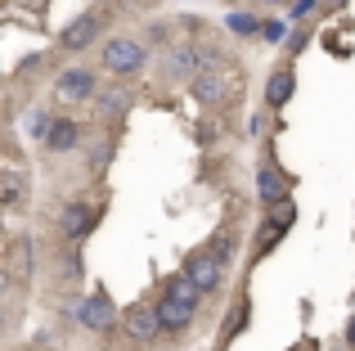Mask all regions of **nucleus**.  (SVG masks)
Wrapping results in <instances>:
<instances>
[{
    "mask_svg": "<svg viewBox=\"0 0 355 351\" xmlns=\"http://www.w3.org/2000/svg\"><path fill=\"white\" fill-rule=\"evenodd\" d=\"M41 135H45V149H54V153L72 149V144L81 140V135H77V122H50Z\"/></svg>",
    "mask_w": 355,
    "mask_h": 351,
    "instance_id": "obj_10",
    "label": "nucleus"
},
{
    "mask_svg": "<svg viewBox=\"0 0 355 351\" xmlns=\"http://www.w3.org/2000/svg\"><path fill=\"white\" fill-rule=\"evenodd\" d=\"M284 194H288V180L275 167H266V171H261V198H266V203H284Z\"/></svg>",
    "mask_w": 355,
    "mask_h": 351,
    "instance_id": "obj_14",
    "label": "nucleus"
},
{
    "mask_svg": "<svg viewBox=\"0 0 355 351\" xmlns=\"http://www.w3.org/2000/svg\"><path fill=\"white\" fill-rule=\"evenodd\" d=\"M81 325H86V329H99V334H104V329H113L117 325L113 302H108L104 293H90V298L81 302Z\"/></svg>",
    "mask_w": 355,
    "mask_h": 351,
    "instance_id": "obj_4",
    "label": "nucleus"
},
{
    "mask_svg": "<svg viewBox=\"0 0 355 351\" xmlns=\"http://www.w3.org/2000/svg\"><path fill=\"white\" fill-rule=\"evenodd\" d=\"M211 252H216V262H225V266H230V239H225V234H216V239H211Z\"/></svg>",
    "mask_w": 355,
    "mask_h": 351,
    "instance_id": "obj_18",
    "label": "nucleus"
},
{
    "mask_svg": "<svg viewBox=\"0 0 355 351\" xmlns=\"http://www.w3.org/2000/svg\"><path fill=\"white\" fill-rule=\"evenodd\" d=\"M225 23H230V32H239V36H257L261 32V18L257 14H230Z\"/></svg>",
    "mask_w": 355,
    "mask_h": 351,
    "instance_id": "obj_16",
    "label": "nucleus"
},
{
    "mask_svg": "<svg viewBox=\"0 0 355 351\" xmlns=\"http://www.w3.org/2000/svg\"><path fill=\"white\" fill-rule=\"evenodd\" d=\"M121 320H126V334L135 338V343H153V338L162 334V325H157V311H153V307H130Z\"/></svg>",
    "mask_w": 355,
    "mask_h": 351,
    "instance_id": "obj_5",
    "label": "nucleus"
},
{
    "mask_svg": "<svg viewBox=\"0 0 355 351\" xmlns=\"http://www.w3.org/2000/svg\"><path fill=\"white\" fill-rule=\"evenodd\" d=\"M166 298H175V302H189V307H198L202 289L189 280V275H171V284H166Z\"/></svg>",
    "mask_w": 355,
    "mask_h": 351,
    "instance_id": "obj_12",
    "label": "nucleus"
},
{
    "mask_svg": "<svg viewBox=\"0 0 355 351\" xmlns=\"http://www.w3.org/2000/svg\"><path fill=\"white\" fill-rule=\"evenodd\" d=\"M202 68V54L198 50H175L171 59H166V72H171L175 81H184V77H193V72Z\"/></svg>",
    "mask_w": 355,
    "mask_h": 351,
    "instance_id": "obj_11",
    "label": "nucleus"
},
{
    "mask_svg": "<svg viewBox=\"0 0 355 351\" xmlns=\"http://www.w3.org/2000/svg\"><path fill=\"white\" fill-rule=\"evenodd\" d=\"M130 108V90H104L99 95V117H121Z\"/></svg>",
    "mask_w": 355,
    "mask_h": 351,
    "instance_id": "obj_15",
    "label": "nucleus"
},
{
    "mask_svg": "<svg viewBox=\"0 0 355 351\" xmlns=\"http://www.w3.org/2000/svg\"><path fill=\"white\" fill-rule=\"evenodd\" d=\"M59 95L63 99H90V95H95V77L81 72V68H68L59 77Z\"/></svg>",
    "mask_w": 355,
    "mask_h": 351,
    "instance_id": "obj_8",
    "label": "nucleus"
},
{
    "mask_svg": "<svg viewBox=\"0 0 355 351\" xmlns=\"http://www.w3.org/2000/svg\"><path fill=\"white\" fill-rule=\"evenodd\" d=\"M266 99H270V104H288V99H293V72H275V77H270V86H266Z\"/></svg>",
    "mask_w": 355,
    "mask_h": 351,
    "instance_id": "obj_13",
    "label": "nucleus"
},
{
    "mask_svg": "<svg viewBox=\"0 0 355 351\" xmlns=\"http://www.w3.org/2000/svg\"><path fill=\"white\" fill-rule=\"evenodd\" d=\"M153 311H157V325H162V329H184V325L193 320V311H198V307H189V302H175V298H162Z\"/></svg>",
    "mask_w": 355,
    "mask_h": 351,
    "instance_id": "obj_7",
    "label": "nucleus"
},
{
    "mask_svg": "<svg viewBox=\"0 0 355 351\" xmlns=\"http://www.w3.org/2000/svg\"><path fill=\"white\" fill-rule=\"evenodd\" d=\"M184 275H189L198 289H216L220 275H225V262H216V252H211V248H202V252H193L189 262H184Z\"/></svg>",
    "mask_w": 355,
    "mask_h": 351,
    "instance_id": "obj_3",
    "label": "nucleus"
},
{
    "mask_svg": "<svg viewBox=\"0 0 355 351\" xmlns=\"http://www.w3.org/2000/svg\"><path fill=\"white\" fill-rule=\"evenodd\" d=\"M189 81H193V99H198V104H225L230 90H234V77H225V72H220L216 63L198 68Z\"/></svg>",
    "mask_w": 355,
    "mask_h": 351,
    "instance_id": "obj_2",
    "label": "nucleus"
},
{
    "mask_svg": "<svg viewBox=\"0 0 355 351\" xmlns=\"http://www.w3.org/2000/svg\"><path fill=\"white\" fill-rule=\"evenodd\" d=\"M104 68L117 72V77H130V72L144 68V45L130 41V36H113V41L104 45Z\"/></svg>",
    "mask_w": 355,
    "mask_h": 351,
    "instance_id": "obj_1",
    "label": "nucleus"
},
{
    "mask_svg": "<svg viewBox=\"0 0 355 351\" xmlns=\"http://www.w3.org/2000/svg\"><path fill=\"white\" fill-rule=\"evenodd\" d=\"M95 36H99V18H95V14H81L72 27H63L59 45H63V50H86V45L95 41Z\"/></svg>",
    "mask_w": 355,
    "mask_h": 351,
    "instance_id": "obj_6",
    "label": "nucleus"
},
{
    "mask_svg": "<svg viewBox=\"0 0 355 351\" xmlns=\"http://www.w3.org/2000/svg\"><path fill=\"white\" fill-rule=\"evenodd\" d=\"M257 36H266V41H284V36H288V23H279V18H275V23H261Z\"/></svg>",
    "mask_w": 355,
    "mask_h": 351,
    "instance_id": "obj_17",
    "label": "nucleus"
},
{
    "mask_svg": "<svg viewBox=\"0 0 355 351\" xmlns=\"http://www.w3.org/2000/svg\"><path fill=\"white\" fill-rule=\"evenodd\" d=\"M90 225H95L90 203H68V207H63V234H68V239H81Z\"/></svg>",
    "mask_w": 355,
    "mask_h": 351,
    "instance_id": "obj_9",
    "label": "nucleus"
},
{
    "mask_svg": "<svg viewBox=\"0 0 355 351\" xmlns=\"http://www.w3.org/2000/svg\"><path fill=\"white\" fill-rule=\"evenodd\" d=\"M347 343H351V347H355V316H351V320H347Z\"/></svg>",
    "mask_w": 355,
    "mask_h": 351,
    "instance_id": "obj_20",
    "label": "nucleus"
},
{
    "mask_svg": "<svg viewBox=\"0 0 355 351\" xmlns=\"http://www.w3.org/2000/svg\"><path fill=\"white\" fill-rule=\"evenodd\" d=\"M108 153H113V149H108V144H104V149H95V153H90V167L99 171V167H104V162H108Z\"/></svg>",
    "mask_w": 355,
    "mask_h": 351,
    "instance_id": "obj_19",
    "label": "nucleus"
},
{
    "mask_svg": "<svg viewBox=\"0 0 355 351\" xmlns=\"http://www.w3.org/2000/svg\"><path fill=\"white\" fill-rule=\"evenodd\" d=\"M270 5H279V0H270Z\"/></svg>",
    "mask_w": 355,
    "mask_h": 351,
    "instance_id": "obj_21",
    "label": "nucleus"
}]
</instances>
